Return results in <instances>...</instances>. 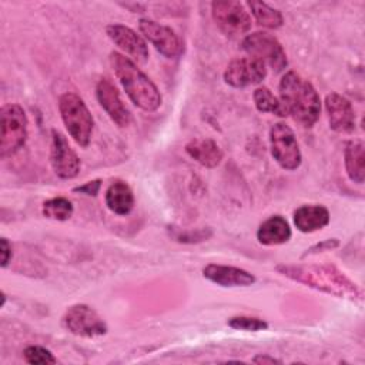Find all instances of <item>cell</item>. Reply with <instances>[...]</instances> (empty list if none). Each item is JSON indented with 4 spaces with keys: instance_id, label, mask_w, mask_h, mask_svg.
Here are the masks:
<instances>
[{
    "instance_id": "6da1fadb",
    "label": "cell",
    "mask_w": 365,
    "mask_h": 365,
    "mask_svg": "<svg viewBox=\"0 0 365 365\" xmlns=\"http://www.w3.org/2000/svg\"><path fill=\"white\" fill-rule=\"evenodd\" d=\"M277 271L297 282L338 298H362L356 284L334 265H278Z\"/></svg>"
},
{
    "instance_id": "7a4b0ae2",
    "label": "cell",
    "mask_w": 365,
    "mask_h": 365,
    "mask_svg": "<svg viewBox=\"0 0 365 365\" xmlns=\"http://www.w3.org/2000/svg\"><path fill=\"white\" fill-rule=\"evenodd\" d=\"M287 111L302 127H312L321 114V98L315 87L295 71H287L279 81V97Z\"/></svg>"
},
{
    "instance_id": "3957f363",
    "label": "cell",
    "mask_w": 365,
    "mask_h": 365,
    "mask_svg": "<svg viewBox=\"0 0 365 365\" xmlns=\"http://www.w3.org/2000/svg\"><path fill=\"white\" fill-rule=\"evenodd\" d=\"M110 64L130 100L144 111H155L161 106V93L137 64L118 51L110 53Z\"/></svg>"
},
{
    "instance_id": "277c9868",
    "label": "cell",
    "mask_w": 365,
    "mask_h": 365,
    "mask_svg": "<svg viewBox=\"0 0 365 365\" xmlns=\"http://www.w3.org/2000/svg\"><path fill=\"white\" fill-rule=\"evenodd\" d=\"M58 110L71 138L80 147H87L91 140L94 120L84 100L78 94L67 91L58 98Z\"/></svg>"
},
{
    "instance_id": "5b68a950",
    "label": "cell",
    "mask_w": 365,
    "mask_h": 365,
    "mask_svg": "<svg viewBox=\"0 0 365 365\" xmlns=\"http://www.w3.org/2000/svg\"><path fill=\"white\" fill-rule=\"evenodd\" d=\"M27 115L21 106L10 103L0 110V157L14 155L27 141Z\"/></svg>"
},
{
    "instance_id": "8992f818",
    "label": "cell",
    "mask_w": 365,
    "mask_h": 365,
    "mask_svg": "<svg viewBox=\"0 0 365 365\" xmlns=\"http://www.w3.org/2000/svg\"><path fill=\"white\" fill-rule=\"evenodd\" d=\"M241 48L255 60H259L265 66L274 70V73H281L288 66L287 53L277 37L267 31H255L248 34L242 43Z\"/></svg>"
},
{
    "instance_id": "52a82bcc",
    "label": "cell",
    "mask_w": 365,
    "mask_h": 365,
    "mask_svg": "<svg viewBox=\"0 0 365 365\" xmlns=\"http://www.w3.org/2000/svg\"><path fill=\"white\" fill-rule=\"evenodd\" d=\"M211 14L225 36H241L251 29V16L240 1L215 0L211 3Z\"/></svg>"
},
{
    "instance_id": "ba28073f",
    "label": "cell",
    "mask_w": 365,
    "mask_h": 365,
    "mask_svg": "<svg viewBox=\"0 0 365 365\" xmlns=\"http://www.w3.org/2000/svg\"><path fill=\"white\" fill-rule=\"evenodd\" d=\"M269 145L274 160L284 170L292 171L301 165L302 155L294 131L284 123H275L269 130Z\"/></svg>"
},
{
    "instance_id": "9c48e42d",
    "label": "cell",
    "mask_w": 365,
    "mask_h": 365,
    "mask_svg": "<svg viewBox=\"0 0 365 365\" xmlns=\"http://www.w3.org/2000/svg\"><path fill=\"white\" fill-rule=\"evenodd\" d=\"M63 324L71 334L83 338H96L107 332L103 318L86 304L71 305L63 315Z\"/></svg>"
},
{
    "instance_id": "30bf717a",
    "label": "cell",
    "mask_w": 365,
    "mask_h": 365,
    "mask_svg": "<svg viewBox=\"0 0 365 365\" xmlns=\"http://www.w3.org/2000/svg\"><path fill=\"white\" fill-rule=\"evenodd\" d=\"M138 27L144 37L165 58H177L184 53V43L173 29L150 19H141Z\"/></svg>"
},
{
    "instance_id": "8fae6325",
    "label": "cell",
    "mask_w": 365,
    "mask_h": 365,
    "mask_svg": "<svg viewBox=\"0 0 365 365\" xmlns=\"http://www.w3.org/2000/svg\"><path fill=\"white\" fill-rule=\"evenodd\" d=\"M265 77L267 66L252 57L234 58L224 71V81L234 88L259 84Z\"/></svg>"
},
{
    "instance_id": "7c38bea8",
    "label": "cell",
    "mask_w": 365,
    "mask_h": 365,
    "mask_svg": "<svg viewBox=\"0 0 365 365\" xmlns=\"http://www.w3.org/2000/svg\"><path fill=\"white\" fill-rule=\"evenodd\" d=\"M50 161L56 175L63 180H71L77 177L80 171L78 155L70 147L67 138L57 130L51 131Z\"/></svg>"
},
{
    "instance_id": "4fadbf2b",
    "label": "cell",
    "mask_w": 365,
    "mask_h": 365,
    "mask_svg": "<svg viewBox=\"0 0 365 365\" xmlns=\"http://www.w3.org/2000/svg\"><path fill=\"white\" fill-rule=\"evenodd\" d=\"M96 96L101 108L118 127H127L131 123V113L110 78L103 77L98 80L96 86Z\"/></svg>"
},
{
    "instance_id": "5bb4252c",
    "label": "cell",
    "mask_w": 365,
    "mask_h": 365,
    "mask_svg": "<svg viewBox=\"0 0 365 365\" xmlns=\"http://www.w3.org/2000/svg\"><path fill=\"white\" fill-rule=\"evenodd\" d=\"M106 33L110 40L125 54L134 58L137 63H145L148 58L147 41L137 34L133 29L124 24L113 23L106 27Z\"/></svg>"
},
{
    "instance_id": "9a60e30c",
    "label": "cell",
    "mask_w": 365,
    "mask_h": 365,
    "mask_svg": "<svg viewBox=\"0 0 365 365\" xmlns=\"http://www.w3.org/2000/svg\"><path fill=\"white\" fill-rule=\"evenodd\" d=\"M325 111L331 130L339 134H349L355 130V111L348 98L331 91L325 97Z\"/></svg>"
},
{
    "instance_id": "2e32d148",
    "label": "cell",
    "mask_w": 365,
    "mask_h": 365,
    "mask_svg": "<svg viewBox=\"0 0 365 365\" xmlns=\"http://www.w3.org/2000/svg\"><path fill=\"white\" fill-rule=\"evenodd\" d=\"M202 275L220 287H250L255 282L251 272L231 265L208 264L202 269Z\"/></svg>"
},
{
    "instance_id": "e0dca14e",
    "label": "cell",
    "mask_w": 365,
    "mask_h": 365,
    "mask_svg": "<svg viewBox=\"0 0 365 365\" xmlns=\"http://www.w3.org/2000/svg\"><path fill=\"white\" fill-rule=\"evenodd\" d=\"M185 151L192 160L207 168H214L220 165L224 157L220 145L211 138H192L187 143Z\"/></svg>"
},
{
    "instance_id": "ac0fdd59",
    "label": "cell",
    "mask_w": 365,
    "mask_h": 365,
    "mask_svg": "<svg viewBox=\"0 0 365 365\" xmlns=\"http://www.w3.org/2000/svg\"><path fill=\"white\" fill-rule=\"evenodd\" d=\"M329 222V211L324 205H301L294 211V224L301 232H314Z\"/></svg>"
},
{
    "instance_id": "d6986e66",
    "label": "cell",
    "mask_w": 365,
    "mask_h": 365,
    "mask_svg": "<svg viewBox=\"0 0 365 365\" xmlns=\"http://www.w3.org/2000/svg\"><path fill=\"white\" fill-rule=\"evenodd\" d=\"M106 205L117 215H128L134 208L131 187L123 180L113 181L106 191Z\"/></svg>"
},
{
    "instance_id": "ffe728a7",
    "label": "cell",
    "mask_w": 365,
    "mask_h": 365,
    "mask_svg": "<svg viewBox=\"0 0 365 365\" xmlns=\"http://www.w3.org/2000/svg\"><path fill=\"white\" fill-rule=\"evenodd\" d=\"M291 238V227L282 215H271L257 231V240L262 245H279Z\"/></svg>"
},
{
    "instance_id": "44dd1931",
    "label": "cell",
    "mask_w": 365,
    "mask_h": 365,
    "mask_svg": "<svg viewBox=\"0 0 365 365\" xmlns=\"http://www.w3.org/2000/svg\"><path fill=\"white\" fill-rule=\"evenodd\" d=\"M345 170L351 181L362 184L365 180V145L361 140H351L344 151Z\"/></svg>"
},
{
    "instance_id": "7402d4cb",
    "label": "cell",
    "mask_w": 365,
    "mask_h": 365,
    "mask_svg": "<svg viewBox=\"0 0 365 365\" xmlns=\"http://www.w3.org/2000/svg\"><path fill=\"white\" fill-rule=\"evenodd\" d=\"M247 4L259 26L267 27V29H279L282 26L284 17L279 10L268 6L264 1L251 0Z\"/></svg>"
},
{
    "instance_id": "603a6c76",
    "label": "cell",
    "mask_w": 365,
    "mask_h": 365,
    "mask_svg": "<svg viewBox=\"0 0 365 365\" xmlns=\"http://www.w3.org/2000/svg\"><path fill=\"white\" fill-rule=\"evenodd\" d=\"M252 98H254V104L258 111L272 113L278 117H288L281 100L278 97H275L268 87L261 86V87L255 88Z\"/></svg>"
},
{
    "instance_id": "cb8c5ba5",
    "label": "cell",
    "mask_w": 365,
    "mask_h": 365,
    "mask_svg": "<svg viewBox=\"0 0 365 365\" xmlns=\"http://www.w3.org/2000/svg\"><path fill=\"white\" fill-rule=\"evenodd\" d=\"M73 204L66 197H54L43 204V215L56 221H67L73 215Z\"/></svg>"
},
{
    "instance_id": "d4e9b609",
    "label": "cell",
    "mask_w": 365,
    "mask_h": 365,
    "mask_svg": "<svg viewBox=\"0 0 365 365\" xmlns=\"http://www.w3.org/2000/svg\"><path fill=\"white\" fill-rule=\"evenodd\" d=\"M23 356L26 362L33 365H51L57 362V358L51 354V351L38 346V345H30L23 351Z\"/></svg>"
},
{
    "instance_id": "484cf974",
    "label": "cell",
    "mask_w": 365,
    "mask_h": 365,
    "mask_svg": "<svg viewBox=\"0 0 365 365\" xmlns=\"http://www.w3.org/2000/svg\"><path fill=\"white\" fill-rule=\"evenodd\" d=\"M228 327L234 328V329H240V331H265L268 328V322L261 319V318H255V317H245V315H240V317H232L228 319Z\"/></svg>"
},
{
    "instance_id": "4316f807",
    "label": "cell",
    "mask_w": 365,
    "mask_h": 365,
    "mask_svg": "<svg viewBox=\"0 0 365 365\" xmlns=\"http://www.w3.org/2000/svg\"><path fill=\"white\" fill-rule=\"evenodd\" d=\"M212 235V231L210 228H200V230H191V231H175L173 234V237L175 238V241L180 242H201V241H207L210 237Z\"/></svg>"
},
{
    "instance_id": "83f0119b",
    "label": "cell",
    "mask_w": 365,
    "mask_h": 365,
    "mask_svg": "<svg viewBox=\"0 0 365 365\" xmlns=\"http://www.w3.org/2000/svg\"><path fill=\"white\" fill-rule=\"evenodd\" d=\"M100 188H101V180L97 178V180H93V181H87L83 185L74 187L73 192H80V194H84V195L96 197L98 194Z\"/></svg>"
},
{
    "instance_id": "f1b7e54d",
    "label": "cell",
    "mask_w": 365,
    "mask_h": 365,
    "mask_svg": "<svg viewBox=\"0 0 365 365\" xmlns=\"http://www.w3.org/2000/svg\"><path fill=\"white\" fill-rule=\"evenodd\" d=\"M0 250H1V267L6 268L13 257V251H11V245L7 241V238H1L0 241Z\"/></svg>"
},
{
    "instance_id": "f546056e",
    "label": "cell",
    "mask_w": 365,
    "mask_h": 365,
    "mask_svg": "<svg viewBox=\"0 0 365 365\" xmlns=\"http://www.w3.org/2000/svg\"><path fill=\"white\" fill-rule=\"evenodd\" d=\"M339 245V242H338V240L336 238H332V240H325L324 242H321V244H317V245H314L312 248H309V251H307V254H311V252H314L315 250H318V251H322V250H329V248H335V247H338ZM305 254V255H307Z\"/></svg>"
},
{
    "instance_id": "4dcf8cb0",
    "label": "cell",
    "mask_w": 365,
    "mask_h": 365,
    "mask_svg": "<svg viewBox=\"0 0 365 365\" xmlns=\"http://www.w3.org/2000/svg\"><path fill=\"white\" fill-rule=\"evenodd\" d=\"M252 362L254 364H262V365L264 364H281L279 359H277V358H274L271 355H267V354H258L257 356H254Z\"/></svg>"
}]
</instances>
